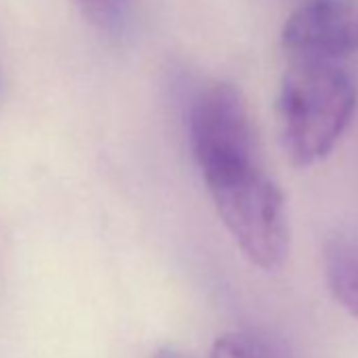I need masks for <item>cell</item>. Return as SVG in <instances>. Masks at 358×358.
Wrapping results in <instances>:
<instances>
[{
  "label": "cell",
  "mask_w": 358,
  "mask_h": 358,
  "mask_svg": "<svg viewBox=\"0 0 358 358\" xmlns=\"http://www.w3.org/2000/svg\"><path fill=\"white\" fill-rule=\"evenodd\" d=\"M291 59L341 62L358 53V0H306L282 28Z\"/></svg>",
  "instance_id": "3"
},
{
  "label": "cell",
  "mask_w": 358,
  "mask_h": 358,
  "mask_svg": "<svg viewBox=\"0 0 358 358\" xmlns=\"http://www.w3.org/2000/svg\"><path fill=\"white\" fill-rule=\"evenodd\" d=\"M324 278L337 303L358 318V245L333 241L324 255Z\"/></svg>",
  "instance_id": "4"
},
{
  "label": "cell",
  "mask_w": 358,
  "mask_h": 358,
  "mask_svg": "<svg viewBox=\"0 0 358 358\" xmlns=\"http://www.w3.org/2000/svg\"><path fill=\"white\" fill-rule=\"evenodd\" d=\"M215 209L241 251L262 270H278L289 255L285 196L264 173L259 156L201 166Z\"/></svg>",
  "instance_id": "2"
},
{
  "label": "cell",
  "mask_w": 358,
  "mask_h": 358,
  "mask_svg": "<svg viewBox=\"0 0 358 358\" xmlns=\"http://www.w3.org/2000/svg\"><path fill=\"white\" fill-rule=\"evenodd\" d=\"M358 93L339 62L291 59L278 91V124L295 166L327 158L356 110Z\"/></svg>",
  "instance_id": "1"
},
{
  "label": "cell",
  "mask_w": 358,
  "mask_h": 358,
  "mask_svg": "<svg viewBox=\"0 0 358 358\" xmlns=\"http://www.w3.org/2000/svg\"><path fill=\"white\" fill-rule=\"evenodd\" d=\"M156 358H186L182 352H177V350H162Z\"/></svg>",
  "instance_id": "7"
},
{
  "label": "cell",
  "mask_w": 358,
  "mask_h": 358,
  "mask_svg": "<svg viewBox=\"0 0 358 358\" xmlns=\"http://www.w3.org/2000/svg\"><path fill=\"white\" fill-rule=\"evenodd\" d=\"M85 17L103 30H114L122 24L129 11V0H76Z\"/></svg>",
  "instance_id": "6"
},
{
  "label": "cell",
  "mask_w": 358,
  "mask_h": 358,
  "mask_svg": "<svg viewBox=\"0 0 358 358\" xmlns=\"http://www.w3.org/2000/svg\"><path fill=\"white\" fill-rule=\"evenodd\" d=\"M211 358H289L276 343L270 339L257 335V333H247V331H236L222 335L211 350Z\"/></svg>",
  "instance_id": "5"
}]
</instances>
